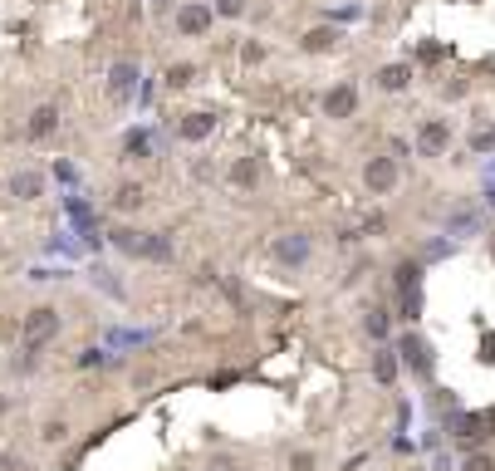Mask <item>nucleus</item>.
<instances>
[{"label":"nucleus","instance_id":"nucleus-1","mask_svg":"<svg viewBox=\"0 0 495 471\" xmlns=\"http://www.w3.org/2000/svg\"><path fill=\"white\" fill-rule=\"evenodd\" d=\"M49 334H59V309H49V304H39L30 320H25V344L30 349H39Z\"/></svg>","mask_w":495,"mask_h":471},{"label":"nucleus","instance_id":"nucleus-2","mask_svg":"<svg viewBox=\"0 0 495 471\" xmlns=\"http://www.w3.org/2000/svg\"><path fill=\"white\" fill-rule=\"evenodd\" d=\"M353 103H358V93H353V84H339L334 93H328V98H324V109H328V113H334V118H348V113H353Z\"/></svg>","mask_w":495,"mask_h":471},{"label":"nucleus","instance_id":"nucleus-3","mask_svg":"<svg viewBox=\"0 0 495 471\" xmlns=\"http://www.w3.org/2000/svg\"><path fill=\"white\" fill-rule=\"evenodd\" d=\"M393 182H398V167L388 163V157H373V163H368V187L373 192H388Z\"/></svg>","mask_w":495,"mask_h":471},{"label":"nucleus","instance_id":"nucleus-4","mask_svg":"<svg viewBox=\"0 0 495 471\" xmlns=\"http://www.w3.org/2000/svg\"><path fill=\"white\" fill-rule=\"evenodd\" d=\"M417 142H422V152H427V157H436V152H442V147L451 142V133H447V123H427Z\"/></svg>","mask_w":495,"mask_h":471},{"label":"nucleus","instance_id":"nucleus-5","mask_svg":"<svg viewBox=\"0 0 495 471\" xmlns=\"http://www.w3.org/2000/svg\"><path fill=\"white\" fill-rule=\"evenodd\" d=\"M177 25H182L187 35H201V30L211 25V10H206V6H187V10L177 15Z\"/></svg>","mask_w":495,"mask_h":471},{"label":"nucleus","instance_id":"nucleus-6","mask_svg":"<svg viewBox=\"0 0 495 471\" xmlns=\"http://www.w3.org/2000/svg\"><path fill=\"white\" fill-rule=\"evenodd\" d=\"M54 123H59V109H35V118H30V138H49L54 133Z\"/></svg>","mask_w":495,"mask_h":471},{"label":"nucleus","instance_id":"nucleus-7","mask_svg":"<svg viewBox=\"0 0 495 471\" xmlns=\"http://www.w3.org/2000/svg\"><path fill=\"white\" fill-rule=\"evenodd\" d=\"M211 128H216V118H211V113H187V123H182V138L201 142V138H206Z\"/></svg>","mask_w":495,"mask_h":471},{"label":"nucleus","instance_id":"nucleus-8","mask_svg":"<svg viewBox=\"0 0 495 471\" xmlns=\"http://www.w3.org/2000/svg\"><path fill=\"white\" fill-rule=\"evenodd\" d=\"M133 79H138V64H118L113 69V98H128L133 93Z\"/></svg>","mask_w":495,"mask_h":471},{"label":"nucleus","instance_id":"nucleus-9","mask_svg":"<svg viewBox=\"0 0 495 471\" xmlns=\"http://www.w3.org/2000/svg\"><path fill=\"white\" fill-rule=\"evenodd\" d=\"M402 353H407V363L417 373H427V349H422V339H402Z\"/></svg>","mask_w":495,"mask_h":471},{"label":"nucleus","instance_id":"nucleus-10","mask_svg":"<svg viewBox=\"0 0 495 471\" xmlns=\"http://www.w3.org/2000/svg\"><path fill=\"white\" fill-rule=\"evenodd\" d=\"M377 84H382V89H402V84H407V64H388V69L377 74Z\"/></svg>","mask_w":495,"mask_h":471},{"label":"nucleus","instance_id":"nucleus-11","mask_svg":"<svg viewBox=\"0 0 495 471\" xmlns=\"http://www.w3.org/2000/svg\"><path fill=\"white\" fill-rule=\"evenodd\" d=\"M35 192H39V177L35 172H20L15 177V196H35Z\"/></svg>","mask_w":495,"mask_h":471},{"label":"nucleus","instance_id":"nucleus-12","mask_svg":"<svg viewBox=\"0 0 495 471\" xmlns=\"http://www.w3.org/2000/svg\"><path fill=\"white\" fill-rule=\"evenodd\" d=\"M393 373H398V363H393L388 349H382V353H377V378H382V383H393Z\"/></svg>","mask_w":495,"mask_h":471},{"label":"nucleus","instance_id":"nucleus-13","mask_svg":"<svg viewBox=\"0 0 495 471\" xmlns=\"http://www.w3.org/2000/svg\"><path fill=\"white\" fill-rule=\"evenodd\" d=\"M167 84H172V89L192 84V64H177V69H167Z\"/></svg>","mask_w":495,"mask_h":471},{"label":"nucleus","instance_id":"nucleus-14","mask_svg":"<svg viewBox=\"0 0 495 471\" xmlns=\"http://www.w3.org/2000/svg\"><path fill=\"white\" fill-rule=\"evenodd\" d=\"M471 147H476V152H490V147H495V128H480V133L471 138Z\"/></svg>","mask_w":495,"mask_h":471},{"label":"nucleus","instance_id":"nucleus-15","mask_svg":"<svg viewBox=\"0 0 495 471\" xmlns=\"http://www.w3.org/2000/svg\"><path fill=\"white\" fill-rule=\"evenodd\" d=\"M334 39H339V35H328V30H314V35H309V49H324V44H334Z\"/></svg>","mask_w":495,"mask_h":471},{"label":"nucleus","instance_id":"nucleus-16","mask_svg":"<svg viewBox=\"0 0 495 471\" xmlns=\"http://www.w3.org/2000/svg\"><path fill=\"white\" fill-rule=\"evenodd\" d=\"M466 471H495V461H490V456H480V452H476V456H471V461H466Z\"/></svg>","mask_w":495,"mask_h":471},{"label":"nucleus","instance_id":"nucleus-17","mask_svg":"<svg viewBox=\"0 0 495 471\" xmlns=\"http://www.w3.org/2000/svg\"><path fill=\"white\" fill-rule=\"evenodd\" d=\"M368 329H373V334H382V329H388V320H382V309H373V314H368Z\"/></svg>","mask_w":495,"mask_h":471},{"label":"nucleus","instance_id":"nucleus-18","mask_svg":"<svg viewBox=\"0 0 495 471\" xmlns=\"http://www.w3.org/2000/svg\"><path fill=\"white\" fill-rule=\"evenodd\" d=\"M216 10H221V15H241V0H216Z\"/></svg>","mask_w":495,"mask_h":471}]
</instances>
